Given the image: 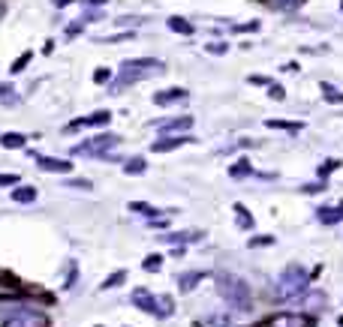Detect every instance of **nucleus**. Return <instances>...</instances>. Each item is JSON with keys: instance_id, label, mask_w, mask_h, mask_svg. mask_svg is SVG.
Wrapping results in <instances>:
<instances>
[{"instance_id": "23", "label": "nucleus", "mask_w": 343, "mask_h": 327, "mask_svg": "<svg viewBox=\"0 0 343 327\" xmlns=\"http://www.w3.org/2000/svg\"><path fill=\"white\" fill-rule=\"evenodd\" d=\"M145 267H148V270H154V267H160V258H157V255H154V258H148V261H145Z\"/></svg>"}, {"instance_id": "5", "label": "nucleus", "mask_w": 343, "mask_h": 327, "mask_svg": "<svg viewBox=\"0 0 343 327\" xmlns=\"http://www.w3.org/2000/svg\"><path fill=\"white\" fill-rule=\"evenodd\" d=\"M193 126V117H178V120H160L157 129L163 132H172V129H190Z\"/></svg>"}, {"instance_id": "2", "label": "nucleus", "mask_w": 343, "mask_h": 327, "mask_svg": "<svg viewBox=\"0 0 343 327\" xmlns=\"http://www.w3.org/2000/svg\"><path fill=\"white\" fill-rule=\"evenodd\" d=\"M304 285H307V273L301 270V267H289L280 279H277L274 285V300H292V297H298L304 291Z\"/></svg>"}, {"instance_id": "20", "label": "nucleus", "mask_w": 343, "mask_h": 327, "mask_svg": "<svg viewBox=\"0 0 343 327\" xmlns=\"http://www.w3.org/2000/svg\"><path fill=\"white\" fill-rule=\"evenodd\" d=\"M334 168H337V162H334V159H331V162H325V165H322V168H319V174H322V177H325V174H328V171H334Z\"/></svg>"}, {"instance_id": "8", "label": "nucleus", "mask_w": 343, "mask_h": 327, "mask_svg": "<svg viewBox=\"0 0 343 327\" xmlns=\"http://www.w3.org/2000/svg\"><path fill=\"white\" fill-rule=\"evenodd\" d=\"M105 120H108V111H100V114H94V117H84V120L69 123V129H78V126H94V123H105Z\"/></svg>"}, {"instance_id": "4", "label": "nucleus", "mask_w": 343, "mask_h": 327, "mask_svg": "<svg viewBox=\"0 0 343 327\" xmlns=\"http://www.w3.org/2000/svg\"><path fill=\"white\" fill-rule=\"evenodd\" d=\"M262 327H313V321H310L307 315H274V318H268V324Z\"/></svg>"}, {"instance_id": "18", "label": "nucleus", "mask_w": 343, "mask_h": 327, "mask_svg": "<svg viewBox=\"0 0 343 327\" xmlns=\"http://www.w3.org/2000/svg\"><path fill=\"white\" fill-rule=\"evenodd\" d=\"M208 51H211V54H226V42H211Z\"/></svg>"}, {"instance_id": "11", "label": "nucleus", "mask_w": 343, "mask_h": 327, "mask_svg": "<svg viewBox=\"0 0 343 327\" xmlns=\"http://www.w3.org/2000/svg\"><path fill=\"white\" fill-rule=\"evenodd\" d=\"M250 171H253V165H250V159H241V162H235L232 165V171H229V174H232V177H244V174H250Z\"/></svg>"}, {"instance_id": "3", "label": "nucleus", "mask_w": 343, "mask_h": 327, "mask_svg": "<svg viewBox=\"0 0 343 327\" xmlns=\"http://www.w3.org/2000/svg\"><path fill=\"white\" fill-rule=\"evenodd\" d=\"M160 69H163L160 60H130V63H124V69H121V81H136L141 75L160 72Z\"/></svg>"}, {"instance_id": "26", "label": "nucleus", "mask_w": 343, "mask_h": 327, "mask_svg": "<svg viewBox=\"0 0 343 327\" xmlns=\"http://www.w3.org/2000/svg\"><path fill=\"white\" fill-rule=\"evenodd\" d=\"M54 3H58V6H67V3H72V0H54Z\"/></svg>"}, {"instance_id": "10", "label": "nucleus", "mask_w": 343, "mask_h": 327, "mask_svg": "<svg viewBox=\"0 0 343 327\" xmlns=\"http://www.w3.org/2000/svg\"><path fill=\"white\" fill-rule=\"evenodd\" d=\"M268 129H286V132H298L304 129L301 123H292V120H268Z\"/></svg>"}, {"instance_id": "15", "label": "nucleus", "mask_w": 343, "mask_h": 327, "mask_svg": "<svg viewBox=\"0 0 343 327\" xmlns=\"http://www.w3.org/2000/svg\"><path fill=\"white\" fill-rule=\"evenodd\" d=\"M190 138H169V141H160V144H154V150H172V147H181V144H187Z\"/></svg>"}, {"instance_id": "6", "label": "nucleus", "mask_w": 343, "mask_h": 327, "mask_svg": "<svg viewBox=\"0 0 343 327\" xmlns=\"http://www.w3.org/2000/svg\"><path fill=\"white\" fill-rule=\"evenodd\" d=\"M108 144H115V135H100V138H94V141L81 144V147H78V153H81V150H84V153H88V150H105Z\"/></svg>"}, {"instance_id": "21", "label": "nucleus", "mask_w": 343, "mask_h": 327, "mask_svg": "<svg viewBox=\"0 0 343 327\" xmlns=\"http://www.w3.org/2000/svg\"><path fill=\"white\" fill-rule=\"evenodd\" d=\"M141 168H145V162H141V159H133V162L127 165V171H141Z\"/></svg>"}, {"instance_id": "19", "label": "nucleus", "mask_w": 343, "mask_h": 327, "mask_svg": "<svg viewBox=\"0 0 343 327\" xmlns=\"http://www.w3.org/2000/svg\"><path fill=\"white\" fill-rule=\"evenodd\" d=\"M274 243V237H256V240H250V246H271Z\"/></svg>"}, {"instance_id": "16", "label": "nucleus", "mask_w": 343, "mask_h": 327, "mask_svg": "<svg viewBox=\"0 0 343 327\" xmlns=\"http://www.w3.org/2000/svg\"><path fill=\"white\" fill-rule=\"evenodd\" d=\"M322 90H325V96H328V102H343V93H337L328 81H322Z\"/></svg>"}, {"instance_id": "22", "label": "nucleus", "mask_w": 343, "mask_h": 327, "mask_svg": "<svg viewBox=\"0 0 343 327\" xmlns=\"http://www.w3.org/2000/svg\"><path fill=\"white\" fill-rule=\"evenodd\" d=\"M250 84H256V87H262V84H268V78H262V75H253V78H250Z\"/></svg>"}, {"instance_id": "7", "label": "nucleus", "mask_w": 343, "mask_h": 327, "mask_svg": "<svg viewBox=\"0 0 343 327\" xmlns=\"http://www.w3.org/2000/svg\"><path fill=\"white\" fill-rule=\"evenodd\" d=\"M187 96V90H181V87H172V90H163V93H157L154 102L157 105H166V102H175V99H184Z\"/></svg>"}, {"instance_id": "25", "label": "nucleus", "mask_w": 343, "mask_h": 327, "mask_svg": "<svg viewBox=\"0 0 343 327\" xmlns=\"http://www.w3.org/2000/svg\"><path fill=\"white\" fill-rule=\"evenodd\" d=\"M108 78V69H97V81H105Z\"/></svg>"}, {"instance_id": "9", "label": "nucleus", "mask_w": 343, "mask_h": 327, "mask_svg": "<svg viewBox=\"0 0 343 327\" xmlns=\"http://www.w3.org/2000/svg\"><path fill=\"white\" fill-rule=\"evenodd\" d=\"M169 27L175 33H181V36H190V33H193V24L184 21V18H169Z\"/></svg>"}, {"instance_id": "14", "label": "nucleus", "mask_w": 343, "mask_h": 327, "mask_svg": "<svg viewBox=\"0 0 343 327\" xmlns=\"http://www.w3.org/2000/svg\"><path fill=\"white\" fill-rule=\"evenodd\" d=\"M340 216H343L340 210H328V207H325V210H319V219H322L325 225H334V222H337Z\"/></svg>"}, {"instance_id": "24", "label": "nucleus", "mask_w": 343, "mask_h": 327, "mask_svg": "<svg viewBox=\"0 0 343 327\" xmlns=\"http://www.w3.org/2000/svg\"><path fill=\"white\" fill-rule=\"evenodd\" d=\"M268 93H271V96H274V99H283V87H271Z\"/></svg>"}, {"instance_id": "28", "label": "nucleus", "mask_w": 343, "mask_h": 327, "mask_svg": "<svg viewBox=\"0 0 343 327\" xmlns=\"http://www.w3.org/2000/svg\"><path fill=\"white\" fill-rule=\"evenodd\" d=\"M94 3H103V0H94Z\"/></svg>"}, {"instance_id": "27", "label": "nucleus", "mask_w": 343, "mask_h": 327, "mask_svg": "<svg viewBox=\"0 0 343 327\" xmlns=\"http://www.w3.org/2000/svg\"><path fill=\"white\" fill-rule=\"evenodd\" d=\"M337 210H340V213H343V204H340V207H337Z\"/></svg>"}, {"instance_id": "17", "label": "nucleus", "mask_w": 343, "mask_h": 327, "mask_svg": "<svg viewBox=\"0 0 343 327\" xmlns=\"http://www.w3.org/2000/svg\"><path fill=\"white\" fill-rule=\"evenodd\" d=\"M268 3H271V6H277V9H295L301 0H268Z\"/></svg>"}, {"instance_id": "13", "label": "nucleus", "mask_w": 343, "mask_h": 327, "mask_svg": "<svg viewBox=\"0 0 343 327\" xmlns=\"http://www.w3.org/2000/svg\"><path fill=\"white\" fill-rule=\"evenodd\" d=\"M202 276H205V273H196V270H193V273H187V276L181 279V291H190V288H193V285H196Z\"/></svg>"}, {"instance_id": "12", "label": "nucleus", "mask_w": 343, "mask_h": 327, "mask_svg": "<svg viewBox=\"0 0 343 327\" xmlns=\"http://www.w3.org/2000/svg\"><path fill=\"white\" fill-rule=\"evenodd\" d=\"M235 216H238V225H241V228H253V216H250L241 204H235Z\"/></svg>"}, {"instance_id": "1", "label": "nucleus", "mask_w": 343, "mask_h": 327, "mask_svg": "<svg viewBox=\"0 0 343 327\" xmlns=\"http://www.w3.org/2000/svg\"><path fill=\"white\" fill-rule=\"evenodd\" d=\"M217 285H220L223 300H226L232 309L247 312V309L253 306V300H250V288H247V282H244V279L232 276V273H217Z\"/></svg>"}]
</instances>
